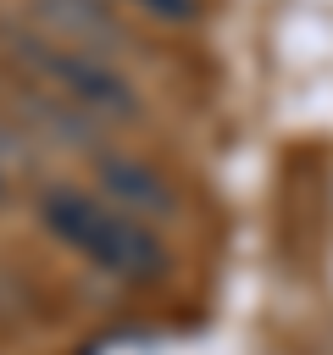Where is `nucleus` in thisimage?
<instances>
[{
	"label": "nucleus",
	"instance_id": "obj_3",
	"mask_svg": "<svg viewBox=\"0 0 333 355\" xmlns=\"http://www.w3.org/2000/svg\"><path fill=\"white\" fill-rule=\"evenodd\" d=\"M100 189H105V200H117L122 211H133V216H166L172 205H178V194L150 172V166H133V161H100Z\"/></svg>",
	"mask_w": 333,
	"mask_h": 355
},
{
	"label": "nucleus",
	"instance_id": "obj_2",
	"mask_svg": "<svg viewBox=\"0 0 333 355\" xmlns=\"http://www.w3.org/2000/svg\"><path fill=\"white\" fill-rule=\"evenodd\" d=\"M17 55L72 111H83V116H117V122L139 116V89L100 50H83V44H67V39H22Z\"/></svg>",
	"mask_w": 333,
	"mask_h": 355
},
{
	"label": "nucleus",
	"instance_id": "obj_6",
	"mask_svg": "<svg viewBox=\"0 0 333 355\" xmlns=\"http://www.w3.org/2000/svg\"><path fill=\"white\" fill-rule=\"evenodd\" d=\"M0 194H6V183H0Z\"/></svg>",
	"mask_w": 333,
	"mask_h": 355
},
{
	"label": "nucleus",
	"instance_id": "obj_5",
	"mask_svg": "<svg viewBox=\"0 0 333 355\" xmlns=\"http://www.w3.org/2000/svg\"><path fill=\"white\" fill-rule=\"evenodd\" d=\"M122 6H133L155 22H194L200 17V0H122Z\"/></svg>",
	"mask_w": 333,
	"mask_h": 355
},
{
	"label": "nucleus",
	"instance_id": "obj_4",
	"mask_svg": "<svg viewBox=\"0 0 333 355\" xmlns=\"http://www.w3.org/2000/svg\"><path fill=\"white\" fill-rule=\"evenodd\" d=\"M39 17L61 22V28L72 33L67 44H83V50H100V55L122 39V22H117L100 0H39Z\"/></svg>",
	"mask_w": 333,
	"mask_h": 355
},
{
	"label": "nucleus",
	"instance_id": "obj_1",
	"mask_svg": "<svg viewBox=\"0 0 333 355\" xmlns=\"http://www.w3.org/2000/svg\"><path fill=\"white\" fill-rule=\"evenodd\" d=\"M39 222L72 250L83 255L94 272L117 277V283H161L166 277V244L155 239V227L133 211H122L105 194L89 189H50L39 200Z\"/></svg>",
	"mask_w": 333,
	"mask_h": 355
}]
</instances>
